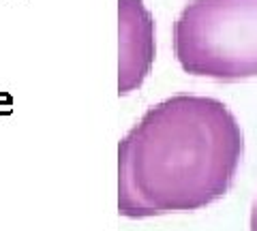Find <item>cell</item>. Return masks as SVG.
<instances>
[{"instance_id":"obj_3","label":"cell","mask_w":257,"mask_h":231,"mask_svg":"<svg viewBox=\"0 0 257 231\" xmlns=\"http://www.w3.org/2000/svg\"><path fill=\"white\" fill-rule=\"evenodd\" d=\"M120 62L118 92L128 94L146 79L155 58V26L142 0H118Z\"/></svg>"},{"instance_id":"obj_2","label":"cell","mask_w":257,"mask_h":231,"mask_svg":"<svg viewBox=\"0 0 257 231\" xmlns=\"http://www.w3.org/2000/svg\"><path fill=\"white\" fill-rule=\"evenodd\" d=\"M174 54L195 77H257V0H191L174 22Z\"/></svg>"},{"instance_id":"obj_1","label":"cell","mask_w":257,"mask_h":231,"mask_svg":"<svg viewBox=\"0 0 257 231\" xmlns=\"http://www.w3.org/2000/svg\"><path fill=\"white\" fill-rule=\"evenodd\" d=\"M242 152V129L223 101L174 94L120 141L118 212L150 218L202 210L231 188Z\"/></svg>"},{"instance_id":"obj_4","label":"cell","mask_w":257,"mask_h":231,"mask_svg":"<svg viewBox=\"0 0 257 231\" xmlns=\"http://www.w3.org/2000/svg\"><path fill=\"white\" fill-rule=\"evenodd\" d=\"M251 231H257V201H255L253 212H251Z\"/></svg>"}]
</instances>
